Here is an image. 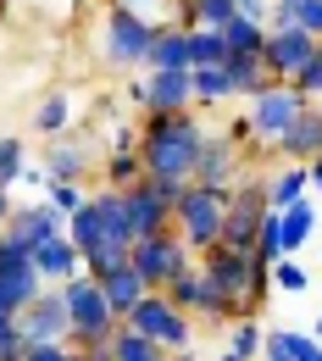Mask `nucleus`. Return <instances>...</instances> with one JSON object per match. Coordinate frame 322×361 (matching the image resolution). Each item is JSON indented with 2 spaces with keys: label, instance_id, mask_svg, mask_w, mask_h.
<instances>
[{
  "label": "nucleus",
  "instance_id": "obj_30",
  "mask_svg": "<svg viewBox=\"0 0 322 361\" xmlns=\"http://www.w3.org/2000/svg\"><path fill=\"white\" fill-rule=\"evenodd\" d=\"M139 178H144L139 150H111L106 167H100V183H106V189H128V183H139Z\"/></svg>",
  "mask_w": 322,
  "mask_h": 361
},
{
  "label": "nucleus",
  "instance_id": "obj_24",
  "mask_svg": "<svg viewBox=\"0 0 322 361\" xmlns=\"http://www.w3.org/2000/svg\"><path fill=\"white\" fill-rule=\"evenodd\" d=\"M34 134L39 139H67L73 134V100L56 90V94H45L39 106H34Z\"/></svg>",
  "mask_w": 322,
  "mask_h": 361
},
{
  "label": "nucleus",
  "instance_id": "obj_22",
  "mask_svg": "<svg viewBox=\"0 0 322 361\" xmlns=\"http://www.w3.org/2000/svg\"><path fill=\"white\" fill-rule=\"evenodd\" d=\"M45 173H50V178H61V183H84V173H89V150L73 145V139H50Z\"/></svg>",
  "mask_w": 322,
  "mask_h": 361
},
{
  "label": "nucleus",
  "instance_id": "obj_47",
  "mask_svg": "<svg viewBox=\"0 0 322 361\" xmlns=\"http://www.w3.org/2000/svg\"><path fill=\"white\" fill-rule=\"evenodd\" d=\"M6 217H11V189L0 183V228H6Z\"/></svg>",
  "mask_w": 322,
  "mask_h": 361
},
{
  "label": "nucleus",
  "instance_id": "obj_26",
  "mask_svg": "<svg viewBox=\"0 0 322 361\" xmlns=\"http://www.w3.org/2000/svg\"><path fill=\"white\" fill-rule=\"evenodd\" d=\"M189 84H194V106H223V100H233L228 61H217V67H189Z\"/></svg>",
  "mask_w": 322,
  "mask_h": 361
},
{
  "label": "nucleus",
  "instance_id": "obj_5",
  "mask_svg": "<svg viewBox=\"0 0 322 361\" xmlns=\"http://www.w3.org/2000/svg\"><path fill=\"white\" fill-rule=\"evenodd\" d=\"M306 106H311V100L295 90V84H283V78H273L261 94H250V100H244V117H250V128H256V145L273 156V145L283 139V128H289Z\"/></svg>",
  "mask_w": 322,
  "mask_h": 361
},
{
  "label": "nucleus",
  "instance_id": "obj_11",
  "mask_svg": "<svg viewBox=\"0 0 322 361\" xmlns=\"http://www.w3.org/2000/svg\"><path fill=\"white\" fill-rule=\"evenodd\" d=\"M317 45H322V39H317V34H306L300 23H289V28H267L261 61H267V73H273V78H283V84H289V78H295V73L317 56Z\"/></svg>",
  "mask_w": 322,
  "mask_h": 361
},
{
  "label": "nucleus",
  "instance_id": "obj_45",
  "mask_svg": "<svg viewBox=\"0 0 322 361\" xmlns=\"http://www.w3.org/2000/svg\"><path fill=\"white\" fill-rule=\"evenodd\" d=\"M11 334H23V322H17V317H11V312H0V345H6Z\"/></svg>",
  "mask_w": 322,
  "mask_h": 361
},
{
  "label": "nucleus",
  "instance_id": "obj_39",
  "mask_svg": "<svg viewBox=\"0 0 322 361\" xmlns=\"http://www.w3.org/2000/svg\"><path fill=\"white\" fill-rule=\"evenodd\" d=\"M23 361H73V345L67 339H45V345H28Z\"/></svg>",
  "mask_w": 322,
  "mask_h": 361
},
{
  "label": "nucleus",
  "instance_id": "obj_13",
  "mask_svg": "<svg viewBox=\"0 0 322 361\" xmlns=\"http://www.w3.org/2000/svg\"><path fill=\"white\" fill-rule=\"evenodd\" d=\"M244 167H250V161H244V150H239L223 128H211V134H206V150H200V167H194V183H206V189H223V195H228L233 183L244 178Z\"/></svg>",
  "mask_w": 322,
  "mask_h": 361
},
{
  "label": "nucleus",
  "instance_id": "obj_3",
  "mask_svg": "<svg viewBox=\"0 0 322 361\" xmlns=\"http://www.w3.org/2000/svg\"><path fill=\"white\" fill-rule=\"evenodd\" d=\"M61 300H67V312H73V339H67L73 350L111 345V334H117V322H123V317L111 312V300H106L100 278H89V272L61 278Z\"/></svg>",
  "mask_w": 322,
  "mask_h": 361
},
{
  "label": "nucleus",
  "instance_id": "obj_21",
  "mask_svg": "<svg viewBox=\"0 0 322 361\" xmlns=\"http://www.w3.org/2000/svg\"><path fill=\"white\" fill-rule=\"evenodd\" d=\"M278 217H283V256H300V250H306V239L317 233V206H311V195H300V200H295V206H283Z\"/></svg>",
  "mask_w": 322,
  "mask_h": 361
},
{
  "label": "nucleus",
  "instance_id": "obj_17",
  "mask_svg": "<svg viewBox=\"0 0 322 361\" xmlns=\"http://www.w3.org/2000/svg\"><path fill=\"white\" fill-rule=\"evenodd\" d=\"M34 267L45 272V283H61V278L84 272V250H78L67 233H50L45 245H34Z\"/></svg>",
  "mask_w": 322,
  "mask_h": 361
},
{
  "label": "nucleus",
  "instance_id": "obj_10",
  "mask_svg": "<svg viewBox=\"0 0 322 361\" xmlns=\"http://www.w3.org/2000/svg\"><path fill=\"white\" fill-rule=\"evenodd\" d=\"M200 267H206V278L228 295L233 306H239V317H244V300H250V278H256V250H233V245H211V250H200Z\"/></svg>",
  "mask_w": 322,
  "mask_h": 361
},
{
  "label": "nucleus",
  "instance_id": "obj_12",
  "mask_svg": "<svg viewBox=\"0 0 322 361\" xmlns=\"http://www.w3.org/2000/svg\"><path fill=\"white\" fill-rule=\"evenodd\" d=\"M23 334H28V345H45V339H73V312H67V300H61V283H45V295L39 300H28L23 312Z\"/></svg>",
  "mask_w": 322,
  "mask_h": 361
},
{
  "label": "nucleus",
  "instance_id": "obj_43",
  "mask_svg": "<svg viewBox=\"0 0 322 361\" xmlns=\"http://www.w3.org/2000/svg\"><path fill=\"white\" fill-rule=\"evenodd\" d=\"M261 361H295L283 345H273V339H261Z\"/></svg>",
  "mask_w": 322,
  "mask_h": 361
},
{
  "label": "nucleus",
  "instance_id": "obj_19",
  "mask_svg": "<svg viewBox=\"0 0 322 361\" xmlns=\"http://www.w3.org/2000/svg\"><path fill=\"white\" fill-rule=\"evenodd\" d=\"M150 67H167V73H189V67H194V50H189V28L184 23H161V28H156Z\"/></svg>",
  "mask_w": 322,
  "mask_h": 361
},
{
  "label": "nucleus",
  "instance_id": "obj_50",
  "mask_svg": "<svg viewBox=\"0 0 322 361\" xmlns=\"http://www.w3.org/2000/svg\"><path fill=\"white\" fill-rule=\"evenodd\" d=\"M73 361H84V356H78V350H73Z\"/></svg>",
  "mask_w": 322,
  "mask_h": 361
},
{
  "label": "nucleus",
  "instance_id": "obj_18",
  "mask_svg": "<svg viewBox=\"0 0 322 361\" xmlns=\"http://www.w3.org/2000/svg\"><path fill=\"white\" fill-rule=\"evenodd\" d=\"M261 189H267V206H273V212L295 206L300 195H311V178H306V161H278L273 173H261Z\"/></svg>",
  "mask_w": 322,
  "mask_h": 361
},
{
  "label": "nucleus",
  "instance_id": "obj_41",
  "mask_svg": "<svg viewBox=\"0 0 322 361\" xmlns=\"http://www.w3.org/2000/svg\"><path fill=\"white\" fill-rule=\"evenodd\" d=\"M28 356V334H11L6 345H0V361H23Z\"/></svg>",
  "mask_w": 322,
  "mask_h": 361
},
{
  "label": "nucleus",
  "instance_id": "obj_2",
  "mask_svg": "<svg viewBox=\"0 0 322 361\" xmlns=\"http://www.w3.org/2000/svg\"><path fill=\"white\" fill-rule=\"evenodd\" d=\"M150 45H156V23L150 17H134L123 6H106L100 23H94V56L106 67H123V73H144L150 67Z\"/></svg>",
  "mask_w": 322,
  "mask_h": 361
},
{
  "label": "nucleus",
  "instance_id": "obj_1",
  "mask_svg": "<svg viewBox=\"0 0 322 361\" xmlns=\"http://www.w3.org/2000/svg\"><path fill=\"white\" fill-rule=\"evenodd\" d=\"M206 134H211V123L200 117V106H189V111H150V117L139 123V161H144V178L156 183L167 200H178V189L194 183Z\"/></svg>",
  "mask_w": 322,
  "mask_h": 361
},
{
  "label": "nucleus",
  "instance_id": "obj_8",
  "mask_svg": "<svg viewBox=\"0 0 322 361\" xmlns=\"http://www.w3.org/2000/svg\"><path fill=\"white\" fill-rule=\"evenodd\" d=\"M123 94L139 106V117H150V111H189V106H194L189 73H167V67H144Z\"/></svg>",
  "mask_w": 322,
  "mask_h": 361
},
{
  "label": "nucleus",
  "instance_id": "obj_48",
  "mask_svg": "<svg viewBox=\"0 0 322 361\" xmlns=\"http://www.w3.org/2000/svg\"><path fill=\"white\" fill-rule=\"evenodd\" d=\"M6 17H11V0H0V23H6Z\"/></svg>",
  "mask_w": 322,
  "mask_h": 361
},
{
  "label": "nucleus",
  "instance_id": "obj_14",
  "mask_svg": "<svg viewBox=\"0 0 322 361\" xmlns=\"http://www.w3.org/2000/svg\"><path fill=\"white\" fill-rule=\"evenodd\" d=\"M50 233H67V212H56L50 200H39V206H11V217H6V228H0V239L17 245V250L45 245Z\"/></svg>",
  "mask_w": 322,
  "mask_h": 361
},
{
  "label": "nucleus",
  "instance_id": "obj_37",
  "mask_svg": "<svg viewBox=\"0 0 322 361\" xmlns=\"http://www.w3.org/2000/svg\"><path fill=\"white\" fill-rule=\"evenodd\" d=\"M45 200L56 206V212H78V206H84V183H61V178H50V183H45Z\"/></svg>",
  "mask_w": 322,
  "mask_h": 361
},
{
  "label": "nucleus",
  "instance_id": "obj_6",
  "mask_svg": "<svg viewBox=\"0 0 322 361\" xmlns=\"http://www.w3.org/2000/svg\"><path fill=\"white\" fill-rule=\"evenodd\" d=\"M128 262L139 267L144 289H167V283H173V278H178V272L194 262V250H189V239L178 233V228H161V233H144V239H134Z\"/></svg>",
  "mask_w": 322,
  "mask_h": 361
},
{
  "label": "nucleus",
  "instance_id": "obj_16",
  "mask_svg": "<svg viewBox=\"0 0 322 361\" xmlns=\"http://www.w3.org/2000/svg\"><path fill=\"white\" fill-rule=\"evenodd\" d=\"M311 156H322V100H311L273 145V161H311Z\"/></svg>",
  "mask_w": 322,
  "mask_h": 361
},
{
  "label": "nucleus",
  "instance_id": "obj_28",
  "mask_svg": "<svg viewBox=\"0 0 322 361\" xmlns=\"http://www.w3.org/2000/svg\"><path fill=\"white\" fill-rule=\"evenodd\" d=\"M228 328H233V334H228V345H223V356H217V361H256V356H261V339H267V334L256 328V317H233Z\"/></svg>",
  "mask_w": 322,
  "mask_h": 361
},
{
  "label": "nucleus",
  "instance_id": "obj_4",
  "mask_svg": "<svg viewBox=\"0 0 322 361\" xmlns=\"http://www.w3.org/2000/svg\"><path fill=\"white\" fill-rule=\"evenodd\" d=\"M223 217H228V195L223 189H206V183H184L178 200H173V228L189 239V250H211L223 239Z\"/></svg>",
  "mask_w": 322,
  "mask_h": 361
},
{
  "label": "nucleus",
  "instance_id": "obj_42",
  "mask_svg": "<svg viewBox=\"0 0 322 361\" xmlns=\"http://www.w3.org/2000/svg\"><path fill=\"white\" fill-rule=\"evenodd\" d=\"M233 11H244V17H261V23H267V11H273V0H233Z\"/></svg>",
  "mask_w": 322,
  "mask_h": 361
},
{
  "label": "nucleus",
  "instance_id": "obj_25",
  "mask_svg": "<svg viewBox=\"0 0 322 361\" xmlns=\"http://www.w3.org/2000/svg\"><path fill=\"white\" fill-rule=\"evenodd\" d=\"M111 356H117V361H173V350L156 345V339H144V334L128 328V322H117V334H111Z\"/></svg>",
  "mask_w": 322,
  "mask_h": 361
},
{
  "label": "nucleus",
  "instance_id": "obj_27",
  "mask_svg": "<svg viewBox=\"0 0 322 361\" xmlns=\"http://www.w3.org/2000/svg\"><path fill=\"white\" fill-rule=\"evenodd\" d=\"M228 78H233V94H239V100H250V94H261L273 84V73H267L261 56H228Z\"/></svg>",
  "mask_w": 322,
  "mask_h": 361
},
{
  "label": "nucleus",
  "instance_id": "obj_38",
  "mask_svg": "<svg viewBox=\"0 0 322 361\" xmlns=\"http://www.w3.org/2000/svg\"><path fill=\"white\" fill-rule=\"evenodd\" d=\"M289 84L306 94V100H322V45H317V56H311V61H306V67H300Z\"/></svg>",
  "mask_w": 322,
  "mask_h": 361
},
{
  "label": "nucleus",
  "instance_id": "obj_20",
  "mask_svg": "<svg viewBox=\"0 0 322 361\" xmlns=\"http://www.w3.org/2000/svg\"><path fill=\"white\" fill-rule=\"evenodd\" d=\"M100 289H106V300H111V312L117 317H128L139 306V300H144V295H150V289H144V278H139V267L134 262H123V267H111L106 272V278H100Z\"/></svg>",
  "mask_w": 322,
  "mask_h": 361
},
{
  "label": "nucleus",
  "instance_id": "obj_29",
  "mask_svg": "<svg viewBox=\"0 0 322 361\" xmlns=\"http://www.w3.org/2000/svg\"><path fill=\"white\" fill-rule=\"evenodd\" d=\"M228 17H233V0H178L184 28H223Z\"/></svg>",
  "mask_w": 322,
  "mask_h": 361
},
{
  "label": "nucleus",
  "instance_id": "obj_36",
  "mask_svg": "<svg viewBox=\"0 0 322 361\" xmlns=\"http://www.w3.org/2000/svg\"><path fill=\"white\" fill-rule=\"evenodd\" d=\"M306 283H311V272L300 267L295 256H283V262H273V289H283V295H300Z\"/></svg>",
  "mask_w": 322,
  "mask_h": 361
},
{
  "label": "nucleus",
  "instance_id": "obj_44",
  "mask_svg": "<svg viewBox=\"0 0 322 361\" xmlns=\"http://www.w3.org/2000/svg\"><path fill=\"white\" fill-rule=\"evenodd\" d=\"M306 178H311V195H322V156H311V161H306Z\"/></svg>",
  "mask_w": 322,
  "mask_h": 361
},
{
  "label": "nucleus",
  "instance_id": "obj_7",
  "mask_svg": "<svg viewBox=\"0 0 322 361\" xmlns=\"http://www.w3.org/2000/svg\"><path fill=\"white\" fill-rule=\"evenodd\" d=\"M123 322H128V328H139L144 339L167 345V350H194V317H189L184 306H173L161 289H150L134 312L123 317Z\"/></svg>",
  "mask_w": 322,
  "mask_h": 361
},
{
  "label": "nucleus",
  "instance_id": "obj_34",
  "mask_svg": "<svg viewBox=\"0 0 322 361\" xmlns=\"http://www.w3.org/2000/svg\"><path fill=\"white\" fill-rule=\"evenodd\" d=\"M100 6H123V11H134V17H150L156 28H161V23H178V0H100Z\"/></svg>",
  "mask_w": 322,
  "mask_h": 361
},
{
  "label": "nucleus",
  "instance_id": "obj_35",
  "mask_svg": "<svg viewBox=\"0 0 322 361\" xmlns=\"http://www.w3.org/2000/svg\"><path fill=\"white\" fill-rule=\"evenodd\" d=\"M256 256H261V262H283V217H278V212H267V217H261Z\"/></svg>",
  "mask_w": 322,
  "mask_h": 361
},
{
  "label": "nucleus",
  "instance_id": "obj_31",
  "mask_svg": "<svg viewBox=\"0 0 322 361\" xmlns=\"http://www.w3.org/2000/svg\"><path fill=\"white\" fill-rule=\"evenodd\" d=\"M189 50H194V67H217V61H228L223 28H189Z\"/></svg>",
  "mask_w": 322,
  "mask_h": 361
},
{
  "label": "nucleus",
  "instance_id": "obj_32",
  "mask_svg": "<svg viewBox=\"0 0 322 361\" xmlns=\"http://www.w3.org/2000/svg\"><path fill=\"white\" fill-rule=\"evenodd\" d=\"M23 167H28V145L17 134H0V183H23Z\"/></svg>",
  "mask_w": 322,
  "mask_h": 361
},
{
  "label": "nucleus",
  "instance_id": "obj_51",
  "mask_svg": "<svg viewBox=\"0 0 322 361\" xmlns=\"http://www.w3.org/2000/svg\"><path fill=\"white\" fill-rule=\"evenodd\" d=\"M289 6H295V0H289Z\"/></svg>",
  "mask_w": 322,
  "mask_h": 361
},
{
  "label": "nucleus",
  "instance_id": "obj_40",
  "mask_svg": "<svg viewBox=\"0 0 322 361\" xmlns=\"http://www.w3.org/2000/svg\"><path fill=\"white\" fill-rule=\"evenodd\" d=\"M295 23L322 39V0H295Z\"/></svg>",
  "mask_w": 322,
  "mask_h": 361
},
{
  "label": "nucleus",
  "instance_id": "obj_15",
  "mask_svg": "<svg viewBox=\"0 0 322 361\" xmlns=\"http://www.w3.org/2000/svg\"><path fill=\"white\" fill-rule=\"evenodd\" d=\"M123 212H128V228H134V239L144 233H161V228H173V200L156 189L150 178H139L123 189Z\"/></svg>",
  "mask_w": 322,
  "mask_h": 361
},
{
  "label": "nucleus",
  "instance_id": "obj_23",
  "mask_svg": "<svg viewBox=\"0 0 322 361\" xmlns=\"http://www.w3.org/2000/svg\"><path fill=\"white\" fill-rule=\"evenodd\" d=\"M223 39H228V56H261V45H267V23L233 11L228 23H223Z\"/></svg>",
  "mask_w": 322,
  "mask_h": 361
},
{
  "label": "nucleus",
  "instance_id": "obj_9",
  "mask_svg": "<svg viewBox=\"0 0 322 361\" xmlns=\"http://www.w3.org/2000/svg\"><path fill=\"white\" fill-rule=\"evenodd\" d=\"M45 295V272L34 267V250H17L0 239V312H23L28 300Z\"/></svg>",
  "mask_w": 322,
  "mask_h": 361
},
{
  "label": "nucleus",
  "instance_id": "obj_33",
  "mask_svg": "<svg viewBox=\"0 0 322 361\" xmlns=\"http://www.w3.org/2000/svg\"><path fill=\"white\" fill-rule=\"evenodd\" d=\"M273 345H283L295 361H322V339L317 334H295V328H278V334H267Z\"/></svg>",
  "mask_w": 322,
  "mask_h": 361
},
{
  "label": "nucleus",
  "instance_id": "obj_49",
  "mask_svg": "<svg viewBox=\"0 0 322 361\" xmlns=\"http://www.w3.org/2000/svg\"><path fill=\"white\" fill-rule=\"evenodd\" d=\"M311 334H317V339H322V312H317V328H311Z\"/></svg>",
  "mask_w": 322,
  "mask_h": 361
},
{
  "label": "nucleus",
  "instance_id": "obj_46",
  "mask_svg": "<svg viewBox=\"0 0 322 361\" xmlns=\"http://www.w3.org/2000/svg\"><path fill=\"white\" fill-rule=\"evenodd\" d=\"M78 356H84V361H117V356H111V345H89V350H78Z\"/></svg>",
  "mask_w": 322,
  "mask_h": 361
}]
</instances>
